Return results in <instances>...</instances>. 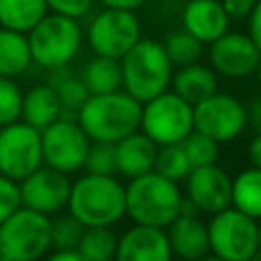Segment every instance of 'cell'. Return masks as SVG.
Returning a JSON list of instances; mask_svg holds the SVG:
<instances>
[{"label":"cell","instance_id":"cell-1","mask_svg":"<svg viewBox=\"0 0 261 261\" xmlns=\"http://www.w3.org/2000/svg\"><path fill=\"white\" fill-rule=\"evenodd\" d=\"M143 104L124 90L92 94L77 110V122L90 141L118 143L141 128Z\"/></svg>","mask_w":261,"mask_h":261},{"label":"cell","instance_id":"cell-2","mask_svg":"<svg viewBox=\"0 0 261 261\" xmlns=\"http://www.w3.org/2000/svg\"><path fill=\"white\" fill-rule=\"evenodd\" d=\"M181 198L177 181L163 177L155 169L128 179L124 186L126 216L135 224L167 228L179 214Z\"/></svg>","mask_w":261,"mask_h":261},{"label":"cell","instance_id":"cell-3","mask_svg":"<svg viewBox=\"0 0 261 261\" xmlns=\"http://www.w3.org/2000/svg\"><path fill=\"white\" fill-rule=\"evenodd\" d=\"M67 212L84 226H114L126 216L124 186L114 175L86 173L71 181Z\"/></svg>","mask_w":261,"mask_h":261},{"label":"cell","instance_id":"cell-4","mask_svg":"<svg viewBox=\"0 0 261 261\" xmlns=\"http://www.w3.org/2000/svg\"><path fill=\"white\" fill-rule=\"evenodd\" d=\"M122 88L141 104L169 90L173 63L169 61L163 43L155 39H139L122 57Z\"/></svg>","mask_w":261,"mask_h":261},{"label":"cell","instance_id":"cell-5","mask_svg":"<svg viewBox=\"0 0 261 261\" xmlns=\"http://www.w3.org/2000/svg\"><path fill=\"white\" fill-rule=\"evenodd\" d=\"M27 39L33 63L51 71L67 67L77 57L84 43V31L77 18L47 12L27 33Z\"/></svg>","mask_w":261,"mask_h":261},{"label":"cell","instance_id":"cell-6","mask_svg":"<svg viewBox=\"0 0 261 261\" xmlns=\"http://www.w3.org/2000/svg\"><path fill=\"white\" fill-rule=\"evenodd\" d=\"M51 249V216L20 206L0 224V255L10 261H41Z\"/></svg>","mask_w":261,"mask_h":261},{"label":"cell","instance_id":"cell-7","mask_svg":"<svg viewBox=\"0 0 261 261\" xmlns=\"http://www.w3.org/2000/svg\"><path fill=\"white\" fill-rule=\"evenodd\" d=\"M206 224L212 255L224 261H253V257L259 253V222L234 206L212 214Z\"/></svg>","mask_w":261,"mask_h":261},{"label":"cell","instance_id":"cell-8","mask_svg":"<svg viewBox=\"0 0 261 261\" xmlns=\"http://www.w3.org/2000/svg\"><path fill=\"white\" fill-rule=\"evenodd\" d=\"M141 130L157 147L181 143L194 130V106L173 90H165L143 102Z\"/></svg>","mask_w":261,"mask_h":261},{"label":"cell","instance_id":"cell-9","mask_svg":"<svg viewBox=\"0 0 261 261\" xmlns=\"http://www.w3.org/2000/svg\"><path fill=\"white\" fill-rule=\"evenodd\" d=\"M141 39V20L135 10L102 8L88 24L86 41L94 55L120 59Z\"/></svg>","mask_w":261,"mask_h":261},{"label":"cell","instance_id":"cell-10","mask_svg":"<svg viewBox=\"0 0 261 261\" xmlns=\"http://www.w3.org/2000/svg\"><path fill=\"white\" fill-rule=\"evenodd\" d=\"M90 139L77 120L57 118L41 130V155L43 165L63 173H75L84 169V161L90 149Z\"/></svg>","mask_w":261,"mask_h":261},{"label":"cell","instance_id":"cell-11","mask_svg":"<svg viewBox=\"0 0 261 261\" xmlns=\"http://www.w3.org/2000/svg\"><path fill=\"white\" fill-rule=\"evenodd\" d=\"M247 128V106L232 94L214 92L194 104V130L208 135L216 143H228Z\"/></svg>","mask_w":261,"mask_h":261},{"label":"cell","instance_id":"cell-12","mask_svg":"<svg viewBox=\"0 0 261 261\" xmlns=\"http://www.w3.org/2000/svg\"><path fill=\"white\" fill-rule=\"evenodd\" d=\"M43 165L41 130L16 120L0 128V173L20 181Z\"/></svg>","mask_w":261,"mask_h":261},{"label":"cell","instance_id":"cell-13","mask_svg":"<svg viewBox=\"0 0 261 261\" xmlns=\"http://www.w3.org/2000/svg\"><path fill=\"white\" fill-rule=\"evenodd\" d=\"M18 190L20 206L41 212L45 216H55L63 208H67L71 179L63 171L41 165L18 181Z\"/></svg>","mask_w":261,"mask_h":261},{"label":"cell","instance_id":"cell-14","mask_svg":"<svg viewBox=\"0 0 261 261\" xmlns=\"http://www.w3.org/2000/svg\"><path fill=\"white\" fill-rule=\"evenodd\" d=\"M208 59L210 67L218 75L230 80H245L255 73L261 59V51L249 37V33L226 31L210 43Z\"/></svg>","mask_w":261,"mask_h":261},{"label":"cell","instance_id":"cell-15","mask_svg":"<svg viewBox=\"0 0 261 261\" xmlns=\"http://www.w3.org/2000/svg\"><path fill=\"white\" fill-rule=\"evenodd\" d=\"M186 181V198L194 202L200 214H216L230 206L232 177L216 163L194 167Z\"/></svg>","mask_w":261,"mask_h":261},{"label":"cell","instance_id":"cell-16","mask_svg":"<svg viewBox=\"0 0 261 261\" xmlns=\"http://www.w3.org/2000/svg\"><path fill=\"white\" fill-rule=\"evenodd\" d=\"M173 253L165 228L135 224L116 243L114 261H171Z\"/></svg>","mask_w":261,"mask_h":261},{"label":"cell","instance_id":"cell-17","mask_svg":"<svg viewBox=\"0 0 261 261\" xmlns=\"http://www.w3.org/2000/svg\"><path fill=\"white\" fill-rule=\"evenodd\" d=\"M230 27V18L220 0H188L181 8V29L200 43L210 45Z\"/></svg>","mask_w":261,"mask_h":261},{"label":"cell","instance_id":"cell-18","mask_svg":"<svg viewBox=\"0 0 261 261\" xmlns=\"http://www.w3.org/2000/svg\"><path fill=\"white\" fill-rule=\"evenodd\" d=\"M165 232L173 257L181 261H196L210 253L208 224L200 218V214H177Z\"/></svg>","mask_w":261,"mask_h":261},{"label":"cell","instance_id":"cell-19","mask_svg":"<svg viewBox=\"0 0 261 261\" xmlns=\"http://www.w3.org/2000/svg\"><path fill=\"white\" fill-rule=\"evenodd\" d=\"M157 145L139 128L118 143H114L116 153V173L124 179L139 177L143 173H149L155 169V157H157Z\"/></svg>","mask_w":261,"mask_h":261},{"label":"cell","instance_id":"cell-20","mask_svg":"<svg viewBox=\"0 0 261 261\" xmlns=\"http://www.w3.org/2000/svg\"><path fill=\"white\" fill-rule=\"evenodd\" d=\"M171 90L194 106L218 92V73L200 61L181 65L171 75Z\"/></svg>","mask_w":261,"mask_h":261},{"label":"cell","instance_id":"cell-21","mask_svg":"<svg viewBox=\"0 0 261 261\" xmlns=\"http://www.w3.org/2000/svg\"><path fill=\"white\" fill-rule=\"evenodd\" d=\"M61 114H63L61 100L49 82L37 84L24 92L20 120H24L27 124L35 126L37 130H43L45 126L61 118Z\"/></svg>","mask_w":261,"mask_h":261},{"label":"cell","instance_id":"cell-22","mask_svg":"<svg viewBox=\"0 0 261 261\" xmlns=\"http://www.w3.org/2000/svg\"><path fill=\"white\" fill-rule=\"evenodd\" d=\"M80 77H82L84 86L88 88L90 96L92 94H108V92L122 90L120 59L104 57V55H94L82 67Z\"/></svg>","mask_w":261,"mask_h":261},{"label":"cell","instance_id":"cell-23","mask_svg":"<svg viewBox=\"0 0 261 261\" xmlns=\"http://www.w3.org/2000/svg\"><path fill=\"white\" fill-rule=\"evenodd\" d=\"M33 63L29 39L24 33L0 27V75L18 77Z\"/></svg>","mask_w":261,"mask_h":261},{"label":"cell","instance_id":"cell-24","mask_svg":"<svg viewBox=\"0 0 261 261\" xmlns=\"http://www.w3.org/2000/svg\"><path fill=\"white\" fill-rule=\"evenodd\" d=\"M230 206L255 220H261V169L251 165L232 177Z\"/></svg>","mask_w":261,"mask_h":261},{"label":"cell","instance_id":"cell-25","mask_svg":"<svg viewBox=\"0 0 261 261\" xmlns=\"http://www.w3.org/2000/svg\"><path fill=\"white\" fill-rule=\"evenodd\" d=\"M47 12L45 0H0V27L27 35Z\"/></svg>","mask_w":261,"mask_h":261},{"label":"cell","instance_id":"cell-26","mask_svg":"<svg viewBox=\"0 0 261 261\" xmlns=\"http://www.w3.org/2000/svg\"><path fill=\"white\" fill-rule=\"evenodd\" d=\"M49 84L55 88V92H57V96L61 100L63 112L69 110V112L77 114V110L90 98V92L84 86L82 77L73 75L69 71V65L67 67H59V69H51L49 71Z\"/></svg>","mask_w":261,"mask_h":261},{"label":"cell","instance_id":"cell-27","mask_svg":"<svg viewBox=\"0 0 261 261\" xmlns=\"http://www.w3.org/2000/svg\"><path fill=\"white\" fill-rule=\"evenodd\" d=\"M118 237L110 226H86L77 251L86 261H114Z\"/></svg>","mask_w":261,"mask_h":261},{"label":"cell","instance_id":"cell-28","mask_svg":"<svg viewBox=\"0 0 261 261\" xmlns=\"http://www.w3.org/2000/svg\"><path fill=\"white\" fill-rule=\"evenodd\" d=\"M161 43H163V49H165L169 61L173 63V67L196 63L204 55V43H200L196 37H192L184 29L167 33Z\"/></svg>","mask_w":261,"mask_h":261},{"label":"cell","instance_id":"cell-29","mask_svg":"<svg viewBox=\"0 0 261 261\" xmlns=\"http://www.w3.org/2000/svg\"><path fill=\"white\" fill-rule=\"evenodd\" d=\"M155 171L171 181H184L188 177V173L192 171V165L188 161V155H186L181 143L161 145L157 149Z\"/></svg>","mask_w":261,"mask_h":261},{"label":"cell","instance_id":"cell-30","mask_svg":"<svg viewBox=\"0 0 261 261\" xmlns=\"http://www.w3.org/2000/svg\"><path fill=\"white\" fill-rule=\"evenodd\" d=\"M220 143H216L214 139H210L208 135L204 133H198V130H192L184 141H181V147L188 155V161L194 167H202V165H210V163H216L218 161V155H220Z\"/></svg>","mask_w":261,"mask_h":261},{"label":"cell","instance_id":"cell-31","mask_svg":"<svg viewBox=\"0 0 261 261\" xmlns=\"http://www.w3.org/2000/svg\"><path fill=\"white\" fill-rule=\"evenodd\" d=\"M86 226L73 214H57L51 216V247L53 249H77L80 239Z\"/></svg>","mask_w":261,"mask_h":261},{"label":"cell","instance_id":"cell-32","mask_svg":"<svg viewBox=\"0 0 261 261\" xmlns=\"http://www.w3.org/2000/svg\"><path fill=\"white\" fill-rule=\"evenodd\" d=\"M24 92L14 82V77L0 75V126L20 120Z\"/></svg>","mask_w":261,"mask_h":261},{"label":"cell","instance_id":"cell-33","mask_svg":"<svg viewBox=\"0 0 261 261\" xmlns=\"http://www.w3.org/2000/svg\"><path fill=\"white\" fill-rule=\"evenodd\" d=\"M84 169L86 173H96V175H116L114 143L92 141L84 161Z\"/></svg>","mask_w":261,"mask_h":261},{"label":"cell","instance_id":"cell-34","mask_svg":"<svg viewBox=\"0 0 261 261\" xmlns=\"http://www.w3.org/2000/svg\"><path fill=\"white\" fill-rule=\"evenodd\" d=\"M20 208V190L18 181L8 179L0 173V224L16 210Z\"/></svg>","mask_w":261,"mask_h":261},{"label":"cell","instance_id":"cell-35","mask_svg":"<svg viewBox=\"0 0 261 261\" xmlns=\"http://www.w3.org/2000/svg\"><path fill=\"white\" fill-rule=\"evenodd\" d=\"M49 12H57L71 18H82L90 12L94 0H45Z\"/></svg>","mask_w":261,"mask_h":261},{"label":"cell","instance_id":"cell-36","mask_svg":"<svg viewBox=\"0 0 261 261\" xmlns=\"http://www.w3.org/2000/svg\"><path fill=\"white\" fill-rule=\"evenodd\" d=\"M259 0H220L222 8L226 10L230 20H243L251 14V10L255 8Z\"/></svg>","mask_w":261,"mask_h":261},{"label":"cell","instance_id":"cell-37","mask_svg":"<svg viewBox=\"0 0 261 261\" xmlns=\"http://www.w3.org/2000/svg\"><path fill=\"white\" fill-rule=\"evenodd\" d=\"M247 20H249L247 33H249V37L255 41V45L261 51V0L255 4V8L251 10V14L247 16Z\"/></svg>","mask_w":261,"mask_h":261},{"label":"cell","instance_id":"cell-38","mask_svg":"<svg viewBox=\"0 0 261 261\" xmlns=\"http://www.w3.org/2000/svg\"><path fill=\"white\" fill-rule=\"evenodd\" d=\"M247 126H251L255 133H261V96L247 104Z\"/></svg>","mask_w":261,"mask_h":261},{"label":"cell","instance_id":"cell-39","mask_svg":"<svg viewBox=\"0 0 261 261\" xmlns=\"http://www.w3.org/2000/svg\"><path fill=\"white\" fill-rule=\"evenodd\" d=\"M247 157L253 167L261 169V133H255L247 145Z\"/></svg>","mask_w":261,"mask_h":261},{"label":"cell","instance_id":"cell-40","mask_svg":"<svg viewBox=\"0 0 261 261\" xmlns=\"http://www.w3.org/2000/svg\"><path fill=\"white\" fill-rule=\"evenodd\" d=\"M45 261H86L77 249H55L51 255H45Z\"/></svg>","mask_w":261,"mask_h":261},{"label":"cell","instance_id":"cell-41","mask_svg":"<svg viewBox=\"0 0 261 261\" xmlns=\"http://www.w3.org/2000/svg\"><path fill=\"white\" fill-rule=\"evenodd\" d=\"M104 8H120V10H139L147 0H98Z\"/></svg>","mask_w":261,"mask_h":261},{"label":"cell","instance_id":"cell-42","mask_svg":"<svg viewBox=\"0 0 261 261\" xmlns=\"http://www.w3.org/2000/svg\"><path fill=\"white\" fill-rule=\"evenodd\" d=\"M196 261H224V259H220V257L208 253V255H204V257H200V259H196Z\"/></svg>","mask_w":261,"mask_h":261},{"label":"cell","instance_id":"cell-43","mask_svg":"<svg viewBox=\"0 0 261 261\" xmlns=\"http://www.w3.org/2000/svg\"><path fill=\"white\" fill-rule=\"evenodd\" d=\"M257 245H259V253H261V222H259V228H257Z\"/></svg>","mask_w":261,"mask_h":261},{"label":"cell","instance_id":"cell-44","mask_svg":"<svg viewBox=\"0 0 261 261\" xmlns=\"http://www.w3.org/2000/svg\"><path fill=\"white\" fill-rule=\"evenodd\" d=\"M255 75H257V80H259V84H261V59H259V65H257V69H255Z\"/></svg>","mask_w":261,"mask_h":261},{"label":"cell","instance_id":"cell-45","mask_svg":"<svg viewBox=\"0 0 261 261\" xmlns=\"http://www.w3.org/2000/svg\"><path fill=\"white\" fill-rule=\"evenodd\" d=\"M253 261H261V253H257V255L253 257Z\"/></svg>","mask_w":261,"mask_h":261},{"label":"cell","instance_id":"cell-46","mask_svg":"<svg viewBox=\"0 0 261 261\" xmlns=\"http://www.w3.org/2000/svg\"><path fill=\"white\" fill-rule=\"evenodd\" d=\"M0 261H10V259H6V257H2V255H0Z\"/></svg>","mask_w":261,"mask_h":261},{"label":"cell","instance_id":"cell-47","mask_svg":"<svg viewBox=\"0 0 261 261\" xmlns=\"http://www.w3.org/2000/svg\"><path fill=\"white\" fill-rule=\"evenodd\" d=\"M0 128H2V126H0Z\"/></svg>","mask_w":261,"mask_h":261}]
</instances>
